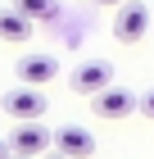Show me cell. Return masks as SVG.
Returning a JSON list of instances; mask_svg holds the SVG:
<instances>
[{
  "label": "cell",
  "instance_id": "obj_1",
  "mask_svg": "<svg viewBox=\"0 0 154 159\" xmlns=\"http://www.w3.org/2000/svg\"><path fill=\"white\" fill-rule=\"evenodd\" d=\"M145 32H150V9L141 0H122L113 14V37L122 46H131V41H145Z\"/></svg>",
  "mask_w": 154,
  "mask_h": 159
},
{
  "label": "cell",
  "instance_id": "obj_2",
  "mask_svg": "<svg viewBox=\"0 0 154 159\" xmlns=\"http://www.w3.org/2000/svg\"><path fill=\"white\" fill-rule=\"evenodd\" d=\"M68 86L77 91V96H100L104 86H113V64H109V59H86V64H77L73 77H68Z\"/></svg>",
  "mask_w": 154,
  "mask_h": 159
},
{
  "label": "cell",
  "instance_id": "obj_3",
  "mask_svg": "<svg viewBox=\"0 0 154 159\" xmlns=\"http://www.w3.org/2000/svg\"><path fill=\"white\" fill-rule=\"evenodd\" d=\"M50 146L64 159H91L95 155V136L86 132V127H77V123H64L59 132H50Z\"/></svg>",
  "mask_w": 154,
  "mask_h": 159
},
{
  "label": "cell",
  "instance_id": "obj_4",
  "mask_svg": "<svg viewBox=\"0 0 154 159\" xmlns=\"http://www.w3.org/2000/svg\"><path fill=\"white\" fill-rule=\"evenodd\" d=\"M5 114H14L18 123H41V114H46V96L36 91V86H14V91H5Z\"/></svg>",
  "mask_w": 154,
  "mask_h": 159
},
{
  "label": "cell",
  "instance_id": "obj_5",
  "mask_svg": "<svg viewBox=\"0 0 154 159\" xmlns=\"http://www.w3.org/2000/svg\"><path fill=\"white\" fill-rule=\"evenodd\" d=\"M5 146H9V155L36 159L41 150H50V127H46V123H18V127H14V136L5 141Z\"/></svg>",
  "mask_w": 154,
  "mask_h": 159
},
{
  "label": "cell",
  "instance_id": "obj_6",
  "mask_svg": "<svg viewBox=\"0 0 154 159\" xmlns=\"http://www.w3.org/2000/svg\"><path fill=\"white\" fill-rule=\"evenodd\" d=\"M55 77H59V59H55V55H23V59H18V86H36V91H41V86L55 82Z\"/></svg>",
  "mask_w": 154,
  "mask_h": 159
},
{
  "label": "cell",
  "instance_id": "obj_7",
  "mask_svg": "<svg viewBox=\"0 0 154 159\" xmlns=\"http://www.w3.org/2000/svg\"><path fill=\"white\" fill-rule=\"evenodd\" d=\"M91 100H95V114H100V118H127V114H136V96L122 91V86H104V91L91 96Z\"/></svg>",
  "mask_w": 154,
  "mask_h": 159
},
{
  "label": "cell",
  "instance_id": "obj_8",
  "mask_svg": "<svg viewBox=\"0 0 154 159\" xmlns=\"http://www.w3.org/2000/svg\"><path fill=\"white\" fill-rule=\"evenodd\" d=\"M32 37V23H27L18 9H0V41H27Z\"/></svg>",
  "mask_w": 154,
  "mask_h": 159
},
{
  "label": "cell",
  "instance_id": "obj_9",
  "mask_svg": "<svg viewBox=\"0 0 154 159\" xmlns=\"http://www.w3.org/2000/svg\"><path fill=\"white\" fill-rule=\"evenodd\" d=\"M14 9L23 14L27 23H46V18L59 14V0H14Z\"/></svg>",
  "mask_w": 154,
  "mask_h": 159
},
{
  "label": "cell",
  "instance_id": "obj_10",
  "mask_svg": "<svg viewBox=\"0 0 154 159\" xmlns=\"http://www.w3.org/2000/svg\"><path fill=\"white\" fill-rule=\"evenodd\" d=\"M136 109H141L145 118H154V86H150V91H141V96H136Z\"/></svg>",
  "mask_w": 154,
  "mask_h": 159
},
{
  "label": "cell",
  "instance_id": "obj_11",
  "mask_svg": "<svg viewBox=\"0 0 154 159\" xmlns=\"http://www.w3.org/2000/svg\"><path fill=\"white\" fill-rule=\"evenodd\" d=\"M0 159H9V146H5V141H0Z\"/></svg>",
  "mask_w": 154,
  "mask_h": 159
},
{
  "label": "cell",
  "instance_id": "obj_12",
  "mask_svg": "<svg viewBox=\"0 0 154 159\" xmlns=\"http://www.w3.org/2000/svg\"><path fill=\"white\" fill-rule=\"evenodd\" d=\"M100 5H122V0H100Z\"/></svg>",
  "mask_w": 154,
  "mask_h": 159
},
{
  "label": "cell",
  "instance_id": "obj_13",
  "mask_svg": "<svg viewBox=\"0 0 154 159\" xmlns=\"http://www.w3.org/2000/svg\"><path fill=\"white\" fill-rule=\"evenodd\" d=\"M50 159H64V155H50Z\"/></svg>",
  "mask_w": 154,
  "mask_h": 159
},
{
  "label": "cell",
  "instance_id": "obj_14",
  "mask_svg": "<svg viewBox=\"0 0 154 159\" xmlns=\"http://www.w3.org/2000/svg\"><path fill=\"white\" fill-rule=\"evenodd\" d=\"M9 159H23V155H9Z\"/></svg>",
  "mask_w": 154,
  "mask_h": 159
}]
</instances>
